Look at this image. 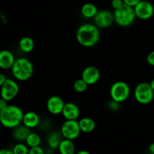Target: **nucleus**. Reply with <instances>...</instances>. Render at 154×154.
Instances as JSON below:
<instances>
[{"mask_svg":"<svg viewBox=\"0 0 154 154\" xmlns=\"http://www.w3.org/2000/svg\"><path fill=\"white\" fill-rule=\"evenodd\" d=\"M76 39L81 46L85 48H92L95 46L100 39L99 27L96 24H83L77 30Z\"/></svg>","mask_w":154,"mask_h":154,"instance_id":"f257e3e1","label":"nucleus"},{"mask_svg":"<svg viewBox=\"0 0 154 154\" xmlns=\"http://www.w3.org/2000/svg\"><path fill=\"white\" fill-rule=\"evenodd\" d=\"M24 113L20 107L8 105L0 111V120L4 127L14 129L23 123Z\"/></svg>","mask_w":154,"mask_h":154,"instance_id":"f03ea898","label":"nucleus"},{"mask_svg":"<svg viewBox=\"0 0 154 154\" xmlns=\"http://www.w3.org/2000/svg\"><path fill=\"white\" fill-rule=\"evenodd\" d=\"M11 69L14 78L20 81H28L34 72V67L32 62L23 57L17 59Z\"/></svg>","mask_w":154,"mask_h":154,"instance_id":"7ed1b4c3","label":"nucleus"},{"mask_svg":"<svg viewBox=\"0 0 154 154\" xmlns=\"http://www.w3.org/2000/svg\"><path fill=\"white\" fill-rule=\"evenodd\" d=\"M114 22L122 27L132 25L136 18L133 7L124 4L121 8L114 11Z\"/></svg>","mask_w":154,"mask_h":154,"instance_id":"20e7f679","label":"nucleus"},{"mask_svg":"<svg viewBox=\"0 0 154 154\" xmlns=\"http://www.w3.org/2000/svg\"><path fill=\"white\" fill-rule=\"evenodd\" d=\"M134 97L141 105L150 103L154 98V90L150 83L141 82L138 84L134 90Z\"/></svg>","mask_w":154,"mask_h":154,"instance_id":"39448f33","label":"nucleus"},{"mask_svg":"<svg viewBox=\"0 0 154 154\" xmlns=\"http://www.w3.org/2000/svg\"><path fill=\"white\" fill-rule=\"evenodd\" d=\"M130 87L124 81H117L112 84L110 89V96L111 99L120 103L127 100L130 96Z\"/></svg>","mask_w":154,"mask_h":154,"instance_id":"423d86ee","label":"nucleus"},{"mask_svg":"<svg viewBox=\"0 0 154 154\" xmlns=\"http://www.w3.org/2000/svg\"><path fill=\"white\" fill-rule=\"evenodd\" d=\"M63 138L66 139L75 140L79 137L81 130L80 128L79 123L75 120H66L63 123L60 129Z\"/></svg>","mask_w":154,"mask_h":154,"instance_id":"0eeeda50","label":"nucleus"},{"mask_svg":"<svg viewBox=\"0 0 154 154\" xmlns=\"http://www.w3.org/2000/svg\"><path fill=\"white\" fill-rule=\"evenodd\" d=\"M19 93V85L16 81L7 78L1 86V98L8 102L13 100Z\"/></svg>","mask_w":154,"mask_h":154,"instance_id":"6e6552de","label":"nucleus"},{"mask_svg":"<svg viewBox=\"0 0 154 154\" xmlns=\"http://www.w3.org/2000/svg\"><path fill=\"white\" fill-rule=\"evenodd\" d=\"M136 17L140 20H146L153 17L154 14V7L148 0H141L138 5L134 7Z\"/></svg>","mask_w":154,"mask_h":154,"instance_id":"1a4fd4ad","label":"nucleus"},{"mask_svg":"<svg viewBox=\"0 0 154 154\" xmlns=\"http://www.w3.org/2000/svg\"><path fill=\"white\" fill-rule=\"evenodd\" d=\"M94 23L99 28L106 29L111 26L114 22V13L108 10H101L98 11L93 18Z\"/></svg>","mask_w":154,"mask_h":154,"instance_id":"9d476101","label":"nucleus"},{"mask_svg":"<svg viewBox=\"0 0 154 154\" xmlns=\"http://www.w3.org/2000/svg\"><path fill=\"white\" fill-rule=\"evenodd\" d=\"M101 74L98 68L96 66H87L83 71L81 78L87 83L88 85H94L100 79Z\"/></svg>","mask_w":154,"mask_h":154,"instance_id":"9b49d317","label":"nucleus"},{"mask_svg":"<svg viewBox=\"0 0 154 154\" xmlns=\"http://www.w3.org/2000/svg\"><path fill=\"white\" fill-rule=\"evenodd\" d=\"M64 105V101L58 96H51L47 102L48 111L53 115H58L62 114Z\"/></svg>","mask_w":154,"mask_h":154,"instance_id":"f8f14e48","label":"nucleus"},{"mask_svg":"<svg viewBox=\"0 0 154 154\" xmlns=\"http://www.w3.org/2000/svg\"><path fill=\"white\" fill-rule=\"evenodd\" d=\"M80 114H81L80 108L76 104L73 103V102L65 103L62 114L66 120H78L80 117Z\"/></svg>","mask_w":154,"mask_h":154,"instance_id":"ddd939ff","label":"nucleus"},{"mask_svg":"<svg viewBox=\"0 0 154 154\" xmlns=\"http://www.w3.org/2000/svg\"><path fill=\"white\" fill-rule=\"evenodd\" d=\"M15 57L13 53L8 50H3L0 52V68L2 69H10L14 66Z\"/></svg>","mask_w":154,"mask_h":154,"instance_id":"4468645a","label":"nucleus"},{"mask_svg":"<svg viewBox=\"0 0 154 154\" xmlns=\"http://www.w3.org/2000/svg\"><path fill=\"white\" fill-rule=\"evenodd\" d=\"M40 123V117L37 113L34 111H28L24 114L23 119V124L29 129H34L37 127Z\"/></svg>","mask_w":154,"mask_h":154,"instance_id":"2eb2a0df","label":"nucleus"},{"mask_svg":"<svg viewBox=\"0 0 154 154\" xmlns=\"http://www.w3.org/2000/svg\"><path fill=\"white\" fill-rule=\"evenodd\" d=\"M63 136L62 135L61 132L58 131H54L51 132L47 138V143L50 149L52 150H57L59 148L60 143L63 141Z\"/></svg>","mask_w":154,"mask_h":154,"instance_id":"dca6fc26","label":"nucleus"},{"mask_svg":"<svg viewBox=\"0 0 154 154\" xmlns=\"http://www.w3.org/2000/svg\"><path fill=\"white\" fill-rule=\"evenodd\" d=\"M31 129L26 126L23 124L17 126L14 129L13 131V137L15 140L18 141H26L27 137L31 133Z\"/></svg>","mask_w":154,"mask_h":154,"instance_id":"f3484780","label":"nucleus"},{"mask_svg":"<svg viewBox=\"0 0 154 154\" xmlns=\"http://www.w3.org/2000/svg\"><path fill=\"white\" fill-rule=\"evenodd\" d=\"M78 123L81 132L84 133H90L96 129V123L90 117H84L80 119Z\"/></svg>","mask_w":154,"mask_h":154,"instance_id":"a211bd4d","label":"nucleus"},{"mask_svg":"<svg viewBox=\"0 0 154 154\" xmlns=\"http://www.w3.org/2000/svg\"><path fill=\"white\" fill-rule=\"evenodd\" d=\"M59 151L62 154H73L75 152V145L73 140L63 138L58 148Z\"/></svg>","mask_w":154,"mask_h":154,"instance_id":"6ab92c4d","label":"nucleus"},{"mask_svg":"<svg viewBox=\"0 0 154 154\" xmlns=\"http://www.w3.org/2000/svg\"><path fill=\"white\" fill-rule=\"evenodd\" d=\"M81 11L83 17L90 19V18H94V17L96 16V14L99 11V10H98L96 5L88 2L84 4L81 7Z\"/></svg>","mask_w":154,"mask_h":154,"instance_id":"aec40b11","label":"nucleus"},{"mask_svg":"<svg viewBox=\"0 0 154 154\" xmlns=\"http://www.w3.org/2000/svg\"><path fill=\"white\" fill-rule=\"evenodd\" d=\"M34 41L32 38L29 37V36H24L19 42L20 49L24 53L32 52V50L34 49Z\"/></svg>","mask_w":154,"mask_h":154,"instance_id":"412c9836","label":"nucleus"},{"mask_svg":"<svg viewBox=\"0 0 154 154\" xmlns=\"http://www.w3.org/2000/svg\"><path fill=\"white\" fill-rule=\"evenodd\" d=\"M41 141H42L41 137L38 134L31 132V133L29 135L26 140V143L29 146V147H32L40 145Z\"/></svg>","mask_w":154,"mask_h":154,"instance_id":"4be33fe9","label":"nucleus"},{"mask_svg":"<svg viewBox=\"0 0 154 154\" xmlns=\"http://www.w3.org/2000/svg\"><path fill=\"white\" fill-rule=\"evenodd\" d=\"M88 86V84H87L82 78H81V79H78L75 81L73 85V88L74 90H75V91L77 92V93H82L87 90Z\"/></svg>","mask_w":154,"mask_h":154,"instance_id":"5701e85b","label":"nucleus"},{"mask_svg":"<svg viewBox=\"0 0 154 154\" xmlns=\"http://www.w3.org/2000/svg\"><path fill=\"white\" fill-rule=\"evenodd\" d=\"M29 151V146L23 143H18L13 147L14 154H27Z\"/></svg>","mask_w":154,"mask_h":154,"instance_id":"b1692460","label":"nucleus"},{"mask_svg":"<svg viewBox=\"0 0 154 154\" xmlns=\"http://www.w3.org/2000/svg\"><path fill=\"white\" fill-rule=\"evenodd\" d=\"M45 153V151L40 146L29 147V154H44Z\"/></svg>","mask_w":154,"mask_h":154,"instance_id":"393cba45","label":"nucleus"},{"mask_svg":"<svg viewBox=\"0 0 154 154\" xmlns=\"http://www.w3.org/2000/svg\"><path fill=\"white\" fill-rule=\"evenodd\" d=\"M120 102H117L114 99H111V101H110L109 103H108V106H109V108L111 110L114 111H117L120 108Z\"/></svg>","mask_w":154,"mask_h":154,"instance_id":"a878e982","label":"nucleus"},{"mask_svg":"<svg viewBox=\"0 0 154 154\" xmlns=\"http://www.w3.org/2000/svg\"><path fill=\"white\" fill-rule=\"evenodd\" d=\"M124 5L123 0H111V7L114 10L121 8Z\"/></svg>","mask_w":154,"mask_h":154,"instance_id":"bb28decb","label":"nucleus"},{"mask_svg":"<svg viewBox=\"0 0 154 154\" xmlns=\"http://www.w3.org/2000/svg\"><path fill=\"white\" fill-rule=\"evenodd\" d=\"M147 61L149 65L154 66V51L149 53V54L147 57Z\"/></svg>","mask_w":154,"mask_h":154,"instance_id":"cd10ccee","label":"nucleus"},{"mask_svg":"<svg viewBox=\"0 0 154 154\" xmlns=\"http://www.w3.org/2000/svg\"><path fill=\"white\" fill-rule=\"evenodd\" d=\"M141 0H123L124 2V4L127 5L131 6V7H135L136 5H138V3L141 2Z\"/></svg>","mask_w":154,"mask_h":154,"instance_id":"c85d7f7f","label":"nucleus"},{"mask_svg":"<svg viewBox=\"0 0 154 154\" xmlns=\"http://www.w3.org/2000/svg\"><path fill=\"white\" fill-rule=\"evenodd\" d=\"M8 105V101H6L5 99L1 98V99H0V111L4 109L5 108H6Z\"/></svg>","mask_w":154,"mask_h":154,"instance_id":"c756f323","label":"nucleus"},{"mask_svg":"<svg viewBox=\"0 0 154 154\" xmlns=\"http://www.w3.org/2000/svg\"><path fill=\"white\" fill-rule=\"evenodd\" d=\"M0 154H14L13 150H10L8 148H4L0 150Z\"/></svg>","mask_w":154,"mask_h":154,"instance_id":"7c9ffc66","label":"nucleus"},{"mask_svg":"<svg viewBox=\"0 0 154 154\" xmlns=\"http://www.w3.org/2000/svg\"><path fill=\"white\" fill-rule=\"evenodd\" d=\"M6 80H7V78H6L5 75L4 74H1V75H0V86L2 85V84L5 82Z\"/></svg>","mask_w":154,"mask_h":154,"instance_id":"2f4dec72","label":"nucleus"},{"mask_svg":"<svg viewBox=\"0 0 154 154\" xmlns=\"http://www.w3.org/2000/svg\"><path fill=\"white\" fill-rule=\"evenodd\" d=\"M148 150L150 153L154 154V143H152V144H150V145H149Z\"/></svg>","mask_w":154,"mask_h":154,"instance_id":"473e14b6","label":"nucleus"},{"mask_svg":"<svg viewBox=\"0 0 154 154\" xmlns=\"http://www.w3.org/2000/svg\"><path fill=\"white\" fill-rule=\"evenodd\" d=\"M78 154H90L88 151H86V150H80L78 152Z\"/></svg>","mask_w":154,"mask_h":154,"instance_id":"72a5a7b5","label":"nucleus"},{"mask_svg":"<svg viewBox=\"0 0 154 154\" xmlns=\"http://www.w3.org/2000/svg\"><path fill=\"white\" fill-rule=\"evenodd\" d=\"M150 86H151L152 89H153V90H154V78L153 80H151V81H150Z\"/></svg>","mask_w":154,"mask_h":154,"instance_id":"f704fd0d","label":"nucleus"}]
</instances>
